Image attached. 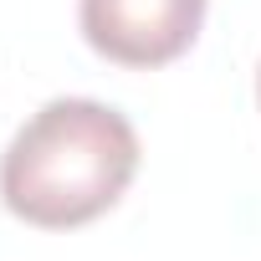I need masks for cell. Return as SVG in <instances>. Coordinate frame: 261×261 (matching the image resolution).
Returning a JSON list of instances; mask_svg holds the SVG:
<instances>
[{
	"mask_svg": "<svg viewBox=\"0 0 261 261\" xmlns=\"http://www.w3.org/2000/svg\"><path fill=\"white\" fill-rule=\"evenodd\" d=\"M139 174V134L97 97H51L0 154V200L36 230L108 215Z\"/></svg>",
	"mask_w": 261,
	"mask_h": 261,
	"instance_id": "obj_1",
	"label": "cell"
},
{
	"mask_svg": "<svg viewBox=\"0 0 261 261\" xmlns=\"http://www.w3.org/2000/svg\"><path fill=\"white\" fill-rule=\"evenodd\" d=\"M256 102H261V67H256Z\"/></svg>",
	"mask_w": 261,
	"mask_h": 261,
	"instance_id": "obj_3",
	"label": "cell"
},
{
	"mask_svg": "<svg viewBox=\"0 0 261 261\" xmlns=\"http://www.w3.org/2000/svg\"><path fill=\"white\" fill-rule=\"evenodd\" d=\"M77 26L97 57L144 72L195 46L205 0H77Z\"/></svg>",
	"mask_w": 261,
	"mask_h": 261,
	"instance_id": "obj_2",
	"label": "cell"
}]
</instances>
